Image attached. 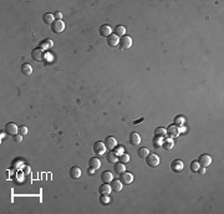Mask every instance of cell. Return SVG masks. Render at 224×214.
<instances>
[{
  "mask_svg": "<svg viewBox=\"0 0 224 214\" xmlns=\"http://www.w3.org/2000/svg\"><path fill=\"white\" fill-rule=\"evenodd\" d=\"M164 149H172L173 147H174V142H173V140L172 138H167V140H164L163 141V146H162Z\"/></svg>",
  "mask_w": 224,
  "mask_h": 214,
  "instance_id": "4316f807",
  "label": "cell"
},
{
  "mask_svg": "<svg viewBox=\"0 0 224 214\" xmlns=\"http://www.w3.org/2000/svg\"><path fill=\"white\" fill-rule=\"evenodd\" d=\"M95 171H96V169H93V168H89V171H87V173H89L90 176H92V174H95Z\"/></svg>",
  "mask_w": 224,
  "mask_h": 214,
  "instance_id": "74e56055",
  "label": "cell"
},
{
  "mask_svg": "<svg viewBox=\"0 0 224 214\" xmlns=\"http://www.w3.org/2000/svg\"><path fill=\"white\" fill-rule=\"evenodd\" d=\"M146 163L148 167H152V168H156L158 164H159V157L154 153H150L147 157H146Z\"/></svg>",
  "mask_w": 224,
  "mask_h": 214,
  "instance_id": "7a4b0ae2",
  "label": "cell"
},
{
  "mask_svg": "<svg viewBox=\"0 0 224 214\" xmlns=\"http://www.w3.org/2000/svg\"><path fill=\"white\" fill-rule=\"evenodd\" d=\"M106 146H105V142H102V141H97V142H95L93 143V152L97 156H103L105 153H106Z\"/></svg>",
  "mask_w": 224,
  "mask_h": 214,
  "instance_id": "6da1fadb",
  "label": "cell"
},
{
  "mask_svg": "<svg viewBox=\"0 0 224 214\" xmlns=\"http://www.w3.org/2000/svg\"><path fill=\"white\" fill-rule=\"evenodd\" d=\"M115 34H116L118 37L125 36V34H126V27H125L123 25H117V26L115 27Z\"/></svg>",
  "mask_w": 224,
  "mask_h": 214,
  "instance_id": "603a6c76",
  "label": "cell"
},
{
  "mask_svg": "<svg viewBox=\"0 0 224 214\" xmlns=\"http://www.w3.org/2000/svg\"><path fill=\"white\" fill-rule=\"evenodd\" d=\"M51 30L56 34L62 33L63 30H65V23H63L62 20H55L54 24L51 25Z\"/></svg>",
  "mask_w": 224,
  "mask_h": 214,
  "instance_id": "277c9868",
  "label": "cell"
},
{
  "mask_svg": "<svg viewBox=\"0 0 224 214\" xmlns=\"http://www.w3.org/2000/svg\"><path fill=\"white\" fill-rule=\"evenodd\" d=\"M19 133L21 134V136H25V134H27V127L26 126H20L19 127Z\"/></svg>",
  "mask_w": 224,
  "mask_h": 214,
  "instance_id": "836d02e7",
  "label": "cell"
},
{
  "mask_svg": "<svg viewBox=\"0 0 224 214\" xmlns=\"http://www.w3.org/2000/svg\"><path fill=\"white\" fill-rule=\"evenodd\" d=\"M111 188H112V191H115V192H121L122 188H123V183L120 179H112Z\"/></svg>",
  "mask_w": 224,
  "mask_h": 214,
  "instance_id": "7c38bea8",
  "label": "cell"
},
{
  "mask_svg": "<svg viewBox=\"0 0 224 214\" xmlns=\"http://www.w3.org/2000/svg\"><path fill=\"white\" fill-rule=\"evenodd\" d=\"M14 141L18 142V143L21 142V141H23V136H21L20 133H19V134H15V136H14Z\"/></svg>",
  "mask_w": 224,
  "mask_h": 214,
  "instance_id": "e575fe53",
  "label": "cell"
},
{
  "mask_svg": "<svg viewBox=\"0 0 224 214\" xmlns=\"http://www.w3.org/2000/svg\"><path fill=\"white\" fill-rule=\"evenodd\" d=\"M0 136H2V138H5V133H4L3 131H2V132H0Z\"/></svg>",
  "mask_w": 224,
  "mask_h": 214,
  "instance_id": "ab89813d",
  "label": "cell"
},
{
  "mask_svg": "<svg viewBox=\"0 0 224 214\" xmlns=\"http://www.w3.org/2000/svg\"><path fill=\"white\" fill-rule=\"evenodd\" d=\"M137 155H138V157H141V158H146V157L150 155V151H148L147 148H145V147H139L138 151H137Z\"/></svg>",
  "mask_w": 224,
  "mask_h": 214,
  "instance_id": "484cf974",
  "label": "cell"
},
{
  "mask_svg": "<svg viewBox=\"0 0 224 214\" xmlns=\"http://www.w3.org/2000/svg\"><path fill=\"white\" fill-rule=\"evenodd\" d=\"M100 166H101V162H100L99 158H96V157H93V158H91L89 161V167L90 168H93V169H99Z\"/></svg>",
  "mask_w": 224,
  "mask_h": 214,
  "instance_id": "ffe728a7",
  "label": "cell"
},
{
  "mask_svg": "<svg viewBox=\"0 0 224 214\" xmlns=\"http://www.w3.org/2000/svg\"><path fill=\"white\" fill-rule=\"evenodd\" d=\"M199 167H201V164L198 163V161H193V162L190 163V171L192 172H198Z\"/></svg>",
  "mask_w": 224,
  "mask_h": 214,
  "instance_id": "4dcf8cb0",
  "label": "cell"
},
{
  "mask_svg": "<svg viewBox=\"0 0 224 214\" xmlns=\"http://www.w3.org/2000/svg\"><path fill=\"white\" fill-rule=\"evenodd\" d=\"M70 177L74 179H78L81 177V169H80L78 167H72L70 169Z\"/></svg>",
  "mask_w": 224,
  "mask_h": 214,
  "instance_id": "d6986e66",
  "label": "cell"
},
{
  "mask_svg": "<svg viewBox=\"0 0 224 214\" xmlns=\"http://www.w3.org/2000/svg\"><path fill=\"white\" fill-rule=\"evenodd\" d=\"M171 169L173 172H175V173H181L184 169V163L182 161H179V159H175V161H173L171 163Z\"/></svg>",
  "mask_w": 224,
  "mask_h": 214,
  "instance_id": "5b68a950",
  "label": "cell"
},
{
  "mask_svg": "<svg viewBox=\"0 0 224 214\" xmlns=\"http://www.w3.org/2000/svg\"><path fill=\"white\" fill-rule=\"evenodd\" d=\"M121 177H120V180L123 183V184H126V186H128V184H131V183L133 182V179H135V177H133V174L132 173H130V172H123L122 174H120Z\"/></svg>",
  "mask_w": 224,
  "mask_h": 214,
  "instance_id": "3957f363",
  "label": "cell"
},
{
  "mask_svg": "<svg viewBox=\"0 0 224 214\" xmlns=\"http://www.w3.org/2000/svg\"><path fill=\"white\" fill-rule=\"evenodd\" d=\"M107 161L110 163H116V162H118V156L115 153L114 151H111L107 153Z\"/></svg>",
  "mask_w": 224,
  "mask_h": 214,
  "instance_id": "d4e9b609",
  "label": "cell"
},
{
  "mask_svg": "<svg viewBox=\"0 0 224 214\" xmlns=\"http://www.w3.org/2000/svg\"><path fill=\"white\" fill-rule=\"evenodd\" d=\"M101 179H102L103 183H111L112 179H114V174H112L110 171H105L101 174Z\"/></svg>",
  "mask_w": 224,
  "mask_h": 214,
  "instance_id": "2e32d148",
  "label": "cell"
},
{
  "mask_svg": "<svg viewBox=\"0 0 224 214\" xmlns=\"http://www.w3.org/2000/svg\"><path fill=\"white\" fill-rule=\"evenodd\" d=\"M31 57L35 61H42L44 60V51L41 49H35L31 51Z\"/></svg>",
  "mask_w": 224,
  "mask_h": 214,
  "instance_id": "4fadbf2b",
  "label": "cell"
},
{
  "mask_svg": "<svg viewBox=\"0 0 224 214\" xmlns=\"http://www.w3.org/2000/svg\"><path fill=\"white\" fill-rule=\"evenodd\" d=\"M111 191H112V188H111V186L108 184V183H103V184H101L100 188H99L100 194H107V195H110Z\"/></svg>",
  "mask_w": 224,
  "mask_h": 214,
  "instance_id": "e0dca14e",
  "label": "cell"
},
{
  "mask_svg": "<svg viewBox=\"0 0 224 214\" xmlns=\"http://www.w3.org/2000/svg\"><path fill=\"white\" fill-rule=\"evenodd\" d=\"M120 44V37L116 35V34H111L108 37H107V45L110 48H115Z\"/></svg>",
  "mask_w": 224,
  "mask_h": 214,
  "instance_id": "30bf717a",
  "label": "cell"
},
{
  "mask_svg": "<svg viewBox=\"0 0 224 214\" xmlns=\"http://www.w3.org/2000/svg\"><path fill=\"white\" fill-rule=\"evenodd\" d=\"M166 136H167V130H164V128H162V127L156 128V131H154V137H159V138H163V140H164Z\"/></svg>",
  "mask_w": 224,
  "mask_h": 214,
  "instance_id": "44dd1931",
  "label": "cell"
},
{
  "mask_svg": "<svg viewBox=\"0 0 224 214\" xmlns=\"http://www.w3.org/2000/svg\"><path fill=\"white\" fill-rule=\"evenodd\" d=\"M110 197L107 195V194H101V197H100V202L102 203V204H105V205H107L108 203H110Z\"/></svg>",
  "mask_w": 224,
  "mask_h": 214,
  "instance_id": "1f68e13d",
  "label": "cell"
},
{
  "mask_svg": "<svg viewBox=\"0 0 224 214\" xmlns=\"http://www.w3.org/2000/svg\"><path fill=\"white\" fill-rule=\"evenodd\" d=\"M184 122H186V118H184V116H182V115H179V116H175V118H174V125H177V126L182 127V126L184 125Z\"/></svg>",
  "mask_w": 224,
  "mask_h": 214,
  "instance_id": "83f0119b",
  "label": "cell"
},
{
  "mask_svg": "<svg viewBox=\"0 0 224 214\" xmlns=\"http://www.w3.org/2000/svg\"><path fill=\"white\" fill-rule=\"evenodd\" d=\"M21 72H23V75H25V76H30L31 73H33V67H31V65H29V64H23V66H21Z\"/></svg>",
  "mask_w": 224,
  "mask_h": 214,
  "instance_id": "7402d4cb",
  "label": "cell"
},
{
  "mask_svg": "<svg viewBox=\"0 0 224 214\" xmlns=\"http://www.w3.org/2000/svg\"><path fill=\"white\" fill-rule=\"evenodd\" d=\"M130 143L132 146H139V143H141V137H139V134L137 132H132L130 134Z\"/></svg>",
  "mask_w": 224,
  "mask_h": 214,
  "instance_id": "5bb4252c",
  "label": "cell"
},
{
  "mask_svg": "<svg viewBox=\"0 0 224 214\" xmlns=\"http://www.w3.org/2000/svg\"><path fill=\"white\" fill-rule=\"evenodd\" d=\"M198 163L201 164V167H209L212 164V157L209 155H201L199 158H198Z\"/></svg>",
  "mask_w": 224,
  "mask_h": 214,
  "instance_id": "8992f818",
  "label": "cell"
},
{
  "mask_svg": "<svg viewBox=\"0 0 224 214\" xmlns=\"http://www.w3.org/2000/svg\"><path fill=\"white\" fill-rule=\"evenodd\" d=\"M5 132L8 134H10V136H15V134H18V132H19V127L15 123H13V122H10V123H8L5 126Z\"/></svg>",
  "mask_w": 224,
  "mask_h": 214,
  "instance_id": "9c48e42d",
  "label": "cell"
},
{
  "mask_svg": "<svg viewBox=\"0 0 224 214\" xmlns=\"http://www.w3.org/2000/svg\"><path fill=\"white\" fill-rule=\"evenodd\" d=\"M179 133H181V128L177 125H171L167 128V134L171 137V138H175V137H178Z\"/></svg>",
  "mask_w": 224,
  "mask_h": 214,
  "instance_id": "52a82bcc",
  "label": "cell"
},
{
  "mask_svg": "<svg viewBox=\"0 0 224 214\" xmlns=\"http://www.w3.org/2000/svg\"><path fill=\"white\" fill-rule=\"evenodd\" d=\"M105 146H106V148L107 149H114L116 146H117V141H116V138L115 137H112V136H108V137H106V140H105Z\"/></svg>",
  "mask_w": 224,
  "mask_h": 214,
  "instance_id": "8fae6325",
  "label": "cell"
},
{
  "mask_svg": "<svg viewBox=\"0 0 224 214\" xmlns=\"http://www.w3.org/2000/svg\"><path fill=\"white\" fill-rule=\"evenodd\" d=\"M120 45H121V49H123V50L130 49V48L132 46V39H131L130 36L125 35V36H122V37L120 39Z\"/></svg>",
  "mask_w": 224,
  "mask_h": 214,
  "instance_id": "ba28073f",
  "label": "cell"
},
{
  "mask_svg": "<svg viewBox=\"0 0 224 214\" xmlns=\"http://www.w3.org/2000/svg\"><path fill=\"white\" fill-rule=\"evenodd\" d=\"M100 34H101L102 36H105V37H108V36L112 34V27H111L110 25H107V24L102 25V26L100 27Z\"/></svg>",
  "mask_w": 224,
  "mask_h": 214,
  "instance_id": "9a60e30c",
  "label": "cell"
},
{
  "mask_svg": "<svg viewBox=\"0 0 224 214\" xmlns=\"http://www.w3.org/2000/svg\"><path fill=\"white\" fill-rule=\"evenodd\" d=\"M125 171H126L125 163H121V162H116V163H115V172H116L117 174H122Z\"/></svg>",
  "mask_w": 224,
  "mask_h": 214,
  "instance_id": "cb8c5ba5",
  "label": "cell"
},
{
  "mask_svg": "<svg viewBox=\"0 0 224 214\" xmlns=\"http://www.w3.org/2000/svg\"><path fill=\"white\" fill-rule=\"evenodd\" d=\"M115 152V153L117 155V156H121L122 153H125V148H123V146H116L114 149H112Z\"/></svg>",
  "mask_w": 224,
  "mask_h": 214,
  "instance_id": "d6a6232c",
  "label": "cell"
},
{
  "mask_svg": "<svg viewBox=\"0 0 224 214\" xmlns=\"http://www.w3.org/2000/svg\"><path fill=\"white\" fill-rule=\"evenodd\" d=\"M24 172H25L26 174H29V173H30V168H29L27 166H24Z\"/></svg>",
  "mask_w": 224,
  "mask_h": 214,
  "instance_id": "f35d334b",
  "label": "cell"
},
{
  "mask_svg": "<svg viewBox=\"0 0 224 214\" xmlns=\"http://www.w3.org/2000/svg\"><path fill=\"white\" fill-rule=\"evenodd\" d=\"M42 20H44V23H45V24H47V25H52V24H54V21H55L54 14H50V12H46V14H44Z\"/></svg>",
  "mask_w": 224,
  "mask_h": 214,
  "instance_id": "ac0fdd59",
  "label": "cell"
},
{
  "mask_svg": "<svg viewBox=\"0 0 224 214\" xmlns=\"http://www.w3.org/2000/svg\"><path fill=\"white\" fill-rule=\"evenodd\" d=\"M163 138H159V137H154L153 138V146H154V148L156 149H158V148H161L162 146H163Z\"/></svg>",
  "mask_w": 224,
  "mask_h": 214,
  "instance_id": "f1b7e54d",
  "label": "cell"
},
{
  "mask_svg": "<svg viewBox=\"0 0 224 214\" xmlns=\"http://www.w3.org/2000/svg\"><path fill=\"white\" fill-rule=\"evenodd\" d=\"M54 18H55V20H61V19H62V14H61L60 11H56V12L54 14Z\"/></svg>",
  "mask_w": 224,
  "mask_h": 214,
  "instance_id": "d590c367",
  "label": "cell"
},
{
  "mask_svg": "<svg viewBox=\"0 0 224 214\" xmlns=\"http://www.w3.org/2000/svg\"><path fill=\"white\" fill-rule=\"evenodd\" d=\"M198 173H199V174H204V173H205V167H199Z\"/></svg>",
  "mask_w": 224,
  "mask_h": 214,
  "instance_id": "8d00e7d4",
  "label": "cell"
},
{
  "mask_svg": "<svg viewBox=\"0 0 224 214\" xmlns=\"http://www.w3.org/2000/svg\"><path fill=\"white\" fill-rule=\"evenodd\" d=\"M118 162H121V163H127V162H130V156L127 155V153H122L121 156H118Z\"/></svg>",
  "mask_w": 224,
  "mask_h": 214,
  "instance_id": "f546056e",
  "label": "cell"
}]
</instances>
